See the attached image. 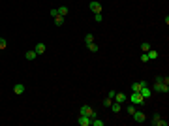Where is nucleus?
Wrapping results in <instances>:
<instances>
[{
  "label": "nucleus",
  "instance_id": "nucleus-1",
  "mask_svg": "<svg viewBox=\"0 0 169 126\" xmlns=\"http://www.w3.org/2000/svg\"><path fill=\"white\" fill-rule=\"evenodd\" d=\"M152 89H154L156 92H165V94H167L169 92V77L167 75H158Z\"/></svg>",
  "mask_w": 169,
  "mask_h": 126
},
{
  "label": "nucleus",
  "instance_id": "nucleus-2",
  "mask_svg": "<svg viewBox=\"0 0 169 126\" xmlns=\"http://www.w3.org/2000/svg\"><path fill=\"white\" fill-rule=\"evenodd\" d=\"M130 102H132L134 105H141V104H145V98H143L139 92H134V94L130 96Z\"/></svg>",
  "mask_w": 169,
  "mask_h": 126
},
{
  "label": "nucleus",
  "instance_id": "nucleus-3",
  "mask_svg": "<svg viewBox=\"0 0 169 126\" xmlns=\"http://www.w3.org/2000/svg\"><path fill=\"white\" fill-rule=\"evenodd\" d=\"M150 124H152V126H167V121H165V119H162L160 115H158V113H156L154 117H152Z\"/></svg>",
  "mask_w": 169,
  "mask_h": 126
},
{
  "label": "nucleus",
  "instance_id": "nucleus-4",
  "mask_svg": "<svg viewBox=\"0 0 169 126\" xmlns=\"http://www.w3.org/2000/svg\"><path fill=\"white\" fill-rule=\"evenodd\" d=\"M79 115H88V117L92 119V117H96V111H94L90 105H83V107H81V111H79Z\"/></svg>",
  "mask_w": 169,
  "mask_h": 126
},
{
  "label": "nucleus",
  "instance_id": "nucleus-5",
  "mask_svg": "<svg viewBox=\"0 0 169 126\" xmlns=\"http://www.w3.org/2000/svg\"><path fill=\"white\" fill-rule=\"evenodd\" d=\"M132 117H134V121H135V122H139V124L147 121V115H145L143 111H137V109L134 111V115H132Z\"/></svg>",
  "mask_w": 169,
  "mask_h": 126
},
{
  "label": "nucleus",
  "instance_id": "nucleus-6",
  "mask_svg": "<svg viewBox=\"0 0 169 126\" xmlns=\"http://www.w3.org/2000/svg\"><path fill=\"white\" fill-rule=\"evenodd\" d=\"M90 11H94V13H102V4H100L98 0H92V2H90Z\"/></svg>",
  "mask_w": 169,
  "mask_h": 126
},
{
  "label": "nucleus",
  "instance_id": "nucleus-7",
  "mask_svg": "<svg viewBox=\"0 0 169 126\" xmlns=\"http://www.w3.org/2000/svg\"><path fill=\"white\" fill-rule=\"evenodd\" d=\"M77 122H79L81 126H90V117H88V115H79Z\"/></svg>",
  "mask_w": 169,
  "mask_h": 126
},
{
  "label": "nucleus",
  "instance_id": "nucleus-8",
  "mask_svg": "<svg viewBox=\"0 0 169 126\" xmlns=\"http://www.w3.org/2000/svg\"><path fill=\"white\" fill-rule=\"evenodd\" d=\"M126 94H122V92H115V98H113V102H118V104H124L126 102Z\"/></svg>",
  "mask_w": 169,
  "mask_h": 126
},
{
  "label": "nucleus",
  "instance_id": "nucleus-9",
  "mask_svg": "<svg viewBox=\"0 0 169 126\" xmlns=\"http://www.w3.org/2000/svg\"><path fill=\"white\" fill-rule=\"evenodd\" d=\"M139 94H141L145 100H148V98H150V89H148V85H147V87H141V90H139Z\"/></svg>",
  "mask_w": 169,
  "mask_h": 126
},
{
  "label": "nucleus",
  "instance_id": "nucleus-10",
  "mask_svg": "<svg viewBox=\"0 0 169 126\" xmlns=\"http://www.w3.org/2000/svg\"><path fill=\"white\" fill-rule=\"evenodd\" d=\"M147 55H148V60H154V59H158V57H160V53H158L156 49H148Z\"/></svg>",
  "mask_w": 169,
  "mask_h": 126
},
{
  "label": "nucleus",
  "instance_id": "nucleus-11",
  "mask_svg": "<svg viewBox=\"0 0 169 126\" xmlns=\"http://www.w3.org/2000/svg\"><path fill=\"white\" fill-rule=\"evenodd\" d=\"M13 92L15 94H23V92H25V85H23V83H17V85L13 87Z\"/></svg>",
  "mask_w": 169,
  "mask_h": 126
},
{
  "label": "nucleus",
  "instance_id": "nucleus-12",
  "mask_svg": "<svg viewBox=\"0 0 169 126\" xmlns=\"http://www.w3.org/2000/svg\"><path fill=\"white\" fill-rule=\"evenodd\" d=\"M34 51H36L38 55H43V53H45V43H36Z\"/></svg>",
  "mask_w": 169,
  "mask_h": 126
},
{
  "label": "nucleus",
  "instance_id": "nucleus-13",
  "mask_svg": "<svg viewBox=\"0 0 169 126\" xmlns=\"http://www.w3.org/2000/svg\"><path fill=\"white\" fill-rule=\"evenodd\" d=\"M25 57H27V60H34L36 57H38V53H36L34 49H30V51H27V53H25Z\"/></svg>",
  "mask_w": 169,
  "mask_h": 126
},
{
  "label": "nucleus",
  "instance_id": "nucleus-14",
  "mask_svg": "<svg viewBox=\"0 0 169 126\" xmlns=\"http://www.w3.org/2000/svg\"><path fill=\"white\" fill-rule=\"evenodd\" d=\"M57 11H58V15H62V17H64V15H68V11H70V9H68V6H60Z\"/></svg>",
  "mask_w": 169,
  "mask_h": 126
},
{
  "label": "nucleus",
  "instance_id": "nucleus-15",
  "mask_svg": "<svg viewBox=\"0 0 169 126\" xmlns=\"http://www.w3.org/2000/svg\"><path fill=\"white\" fill-rule=\"evenodd\" d=\"M55 25H57V27H62L64 25V17L62 15H57V17H55Z\"/></svg>",
  "mask_w": 169,
  "mask_h": 126
},
{
  "label": "nucleus",
  "instance_id": "nucleus-16",
  "mask_svg": "<svg viewBox=\"0 0 169 126\" xmlns=\"http://www.w3.org/2000/svg\"><path fill=\"white\" fill-rule=\"evenodd\" d=\"M120 105H122V104H118V102H113V104H111V109H113L115 113H120Z\"/></svg>",
  "mask_w": 169,
  "mask_h": 126
},
{
  "label": "nucleus",
  "instance_id": "nucleus-17",
  "mask_svg": "<svg viewBox=\"0 0 169 126\" xmlns=\"http://www.w3.org/2000/svg\"><path fill=\"white\" fill-rule=\"evenodd\" d=\"M132 90H134V92H139V90H141V83H139V81L132 83Z\"/></svg>",
  "mask_w": 169,
  "mask_h": 126
},
{
  "label": "nucleus",
  "instance_id": "nucleus-18",
  "mask_svg": "<svg viewBox=\"0 0 169 126\" xmlns=\"http://www.w3.org/2000/svg\"><path fill=\"white\" fill-rule=\"evenodd\" d=\"M148 49H150V43H148V41H143V43H141V51H143V53H147Z\"/></svg>",
  "mask_w": 169,
  "mask_h": 126
},
{
  "label": "nucleus",
  "instance_id": "nucleus-19",
  "mask_svg": "<svg viewBox=\"0 0 169 126\" xmlns=\"http://www.w3.org/2000/svg\"><path fill=\"white\" fill-rule=\"evenodd\" d=\"M86 47H88V49L92 51V53H98V49H100V47H98V45H96V43H94V41H92V43H88V45H86Z\"/></svg>",
  "mask_w": 169,
  "mask_h": 126
},
{
  "label": "nucleus",
  "instance_id": "nucleus-20",
  "mask_svg": "<svg viewBox=\"0 0 169 126\" xmlns=\"http://www.w3.org/2000/svg\"><path fill=\"white\" fill-rule=\"evenodd\" d=\"M92 41H94V36H92V34H86V36H84V43H86V45L92 43Z\"/></svg>",
  "mask_w": 169,
  "mask_h": 126
},
{
  "label": "nucleus",
  "instance_id": "nucleus-21",
  "mask_svg": "<svg viewBox=\"0 0 169 126\" xmlns=\"http://www.w3.org/2000/svg\"><path fill=\"white\" fill-rule=\"evenodd\" d=\"M6 47H8V41H6V38H0V51L6 49Z\"/></svg>",
  "mask_w": 169,
  "mask_h": 126
},
{
  "label": "nucleus",
  "instance_id": "nucleus-22",
  "mask_svg": "<svg viewBox=\"0 0 169 126\" xmlns=\"http://www.w3.org/2000/svg\"><path fill=\"white\" fill-rule=\"evenodd\" d=\"M111 104H113V100L105 96V100H103V105H105V107H111Z\"/></svg>",
  "mask_w": 169,
  "mask_h": 126
},
{
  "label": "nucleus",
  "instance_id": "nucleus-23",
  "mask_svg": "<svg viewBox=\"0 0 169 126\" xmlns=\"http://www.w3.org/2000/svg\"><path fill=\"white\" fill-rule=\"evenodd\" d=\"M94 19H96V21H98V23H102L103 15H102V13H94Z\"/></svg>",
  "mask_w": 169,
  "mask_h": 126
},
{
  "label": "nucleus",
  "instance_id": "nucleus-24",
  "mask_svg": "<svg viewBox=\"0 0 169 126\" xmlns=\"http://www.w3.org/2000/svg\"><path fill=\"white\" fill-rule=\"evenodd\" d=\"M141 62H148V55H147V53L141 55Z\"/></svg>",
  "mask_w": 169,
  "mask_h": 126
},
{
  "label": "nucleus",
  "instance_id": "nucleus-25",
  "mask_svg": "<svg viewBox=\"0 0 169 126\" xmlns=\"http://www.w3.org/2000/svg\"><path fill=\"white\" fill-rule=\"evenodd\" d=\"M107 98H111V100L115 98V90H109V92H107Z\"/></svg>",
  "mask_w": 169,
  "mask_h": 126
},
{
  "label": "nucleus",
  "instance_id": "nucleus-26",
  "mask_svg": "<svg viewBox=\"0 0 169 126\" xmlns=\"http://www.w3.org/2000/svg\"><path fill=\"white\" fill-rule=\"evenodd\" d=\"M134 111H135L134 105H128V113H130V115H134Z\"/></svg>",
  "mask_w": 169,
  "mask_h": 126
},
{
  "label": "nucleus",
  "instance_id": "nucleus-27",
  "mask_svg": "<svg viewBox=\"0 0 169 126\" xmlns=\"http://www.w3.org/2000/svg\"><path fill=\"white\" fill-rule=\"evenodd\" d=\"M51 15H53V17H57V15H58V11H57V8H53V9H51Z\"/></svg>",
  "mask_w": 169,
  "mask_h": 126
}]
</instances>
